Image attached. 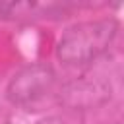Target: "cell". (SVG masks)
Returning <instances> with one entry per match:
<instances>
[{"label":"cell","mask_w":124,"mask_h":124,"mask_svg":"<svg viewBox=\"0 0 124 124\" xmlns=\"http://www.w3.org/2000/svg\"><path fill=\"white\" fill-rule=\"evenodd\" d=\"M114 17L85 19L70 25L56 43V58L66 66H85L101 58L118 35Z\"/></svg>","instance_id":"cell-1"},{"label":"cell","mask_w":124,"mask_h":124,"mask_svg":"<svg viewBox=\"0 0 124 124\" xmlns=\"http://www.w3.org/2000/svg\"><path fill=\"white\" fill-rule=\"evenodd\" d=\"M56 87V72L52 66L35 62L17 70L6 85V97L17 107H35L52 95Z\"/></svg>","instance_id":"cell-2"},{"label":"cell","mask_w":124,"mask_h":124,"mask_svg":"<svg viewBox=\"0 0 124 124\" xmlns=\"http://www.w3.org/2000/svg\"><path fill=\"white\" fill-rule=\"evenodd\" d=\"M110 97V85L103 79L74 81L64 89V101L72 107H95Z\"/></svg>","instance_id":"cell-3"},{"label":"cell","mask_w":124,"mask_h":124,"mask_svg":"<svg viewBox=\"0 0 124 124\" xmlns=\"http://www.w3.org/2000/svg\"><path fill=\"white\" fill-rule=\"evenodd\" d=\"M41 124H62L58 118H50V120H45V122H41Z\"/></svg>","instance_id":"cell-4"}]
</instances>
